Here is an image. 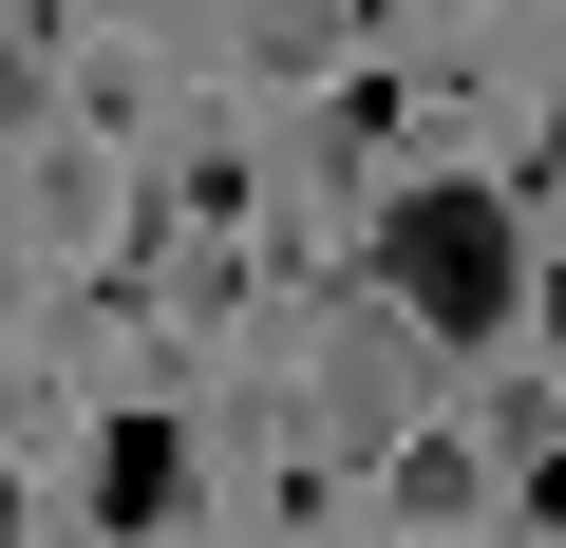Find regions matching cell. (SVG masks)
Instances as JSON below:
<instances>
[{
    "label": "cell",
    "mask_w": 566,
    "mask_h": 548,
    "mask_svg": "<svg viewBox=\"0 0 566 548\" xmlns=\"http://www.w3.org/2000/svg\"><path fill=\"white\" fill-rule=\"evenodd\" d=\"M378 303H397V341L416 360H491L510 341V303H528V208L510 189H397L378 208Z\"/></svg>",
    "instance_id": "obj_1"
},
{
    "label": "cell",
    "mask_w": 566,
    "mask_h": 548,
    "mask_svg": "<svg viewBox=\"0 0 566 548\" xmlns=\"http://www.w3.org/2000/svg\"><path fill=\"white\" fill-rule=\"evenodd\" d=\"M189 510V435L170 416H114V454H95V529H170Z\"/></svg>",
    "instance_id": "obj_2"
},
{
    "label": "cell",
    "mask_w": 566,
    "mask_h": 548,
    "mask_svg": "<svg viewBox=\"0 0 566 548\" xmlns=\"http://www.w3.org/2000/svg\"><path fill=\"white\" fill-rule=\"evenodd\" d=\"M397 379H416V341H397V322H359V341L322 360V435H378V416H397Z\"/></svg>",
    "instance_id": "obj_3"
},
{
    "label": "cell",
    "mask_w": 566,
    "mask_h": 548,
    "mask_svg": "<svg viewBox=\"0 0 566 548\" xmlns=\"http://www.w3.org/2000/svg\"><path fill=\"white\" fill-rule=\"evenodd\" d=\"M245 58H283V76L340 58V0H245Z\"/></svg>",
    "instance_id": "obj_4"
},
{
    "label": "cell",
    "mask_w": 566,
    "mask_h": 548,
    "mask_svg": "<svg viewBox=\"0 0 566 548\" xmlns=\"http://www.w3.org/2000/svg\"><path fill=\"white\" fill-rule=\"evenodd\" d=\"M491 454H510V473H528V492H547V379H528V360H510V379H491Z\"/></svg>",
    "instance_id": "obj_5"
},
{
    "label": "cell",
    "mask_w": 566,
    "mask_h": 548,
    "mask_svg": "<svg viewBox=\"0 0 566 548\" xmlns=\"http://www.w3.org/2000/svg\"><path fill=\"white\" fill-rule=\"evenodd\" d=\"M0 114H20V58H0Z\"/></svg>",
    "instance_id": "obj_6"
}]
</instances>
